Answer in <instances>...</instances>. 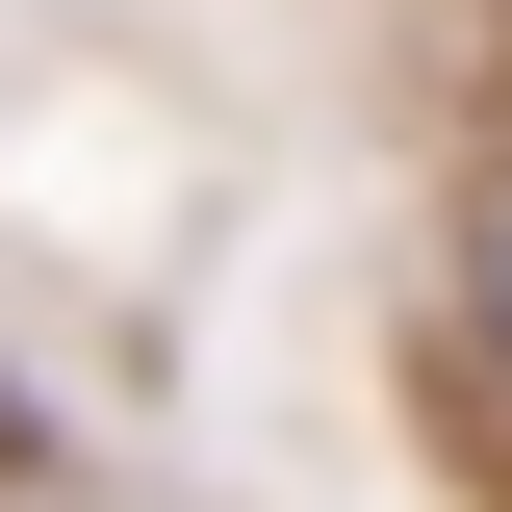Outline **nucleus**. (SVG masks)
Masks as SVG:
<instances>
[{
  "label": "nucleus",
  "instance_id": "f257e3e1",
  "mask_svg": "<svg viewBox=\"0 0 512 512\" xmlns=\"http://www.w3.org/2000/svg\"><path fill=\"white\" fill-rule=\"evenodd\" d=\"M461 308H487V359H512V205H487V231H461Z\"/></svg>",
  "mask_w": 512,
  "mask_h": 512
}]
</instances>
